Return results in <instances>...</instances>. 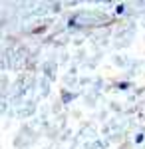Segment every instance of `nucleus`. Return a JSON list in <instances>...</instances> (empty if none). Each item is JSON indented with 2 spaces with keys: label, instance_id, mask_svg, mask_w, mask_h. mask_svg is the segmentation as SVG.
I'll use <instances>...</instances> for the list:
<instances>
[{
  "label": "nucleus",
  "instance_id": "nucleus-1",
  "mask_svg": "<svg viewBox=\"0 0 145 149\" xmlns=\"http://www.w3.org/2000/svg\"><path fill=\"white\" fill-rule=\"evenodd\" d=\"M62 100H64V103H70L72 100H76V93H62Z\"/></svg>",
  "mask_w": 145,
  "mask_h": 149
},
{
  "label": "nucleus",
  "instance_id": "nucleus-2",
  "mask_svg": "<svg viewBox=\"0 0 145 149\" xmlns=\"http://www.w3.org/2000/svg\"><path fill=\"white\" fill-rule=\"evenodd\" d=\"M145 139V135L143 133H139V135H137V137H135V143H141V141H143Z\"/></svg>",
  "mask_w": 145,
  "mask_h": 149
},
{
  "label": "nucleus",
  "instance_id": "nucleus-3",
  "mask_svg": "<svg viewBox=\"0 0 145 149\" xmlns=\"http://www.w3.org/2000/svg\"><path fill=\"white\" fill-rule=\"evenodd\" d=\"M117 88H119V90H127V88H129V84H125V81H121V84H119Z\"/></svg>",
  "mask_w": 145,
  "mask_h": 149
},
{
  "label": "nucleus",
  "instance_id": "nucleus-4",
  "mask_svg": "<svg viewBox=\"0 0 145 149\" xmlns=\"http://www.w3.org/2000/svg\"><path fill=\"white\" fill-rule=\"evenodd\" d=\"M115 10H117V14H121V12L125 10V6H123V4H119V6H117V8H115Z\"/></svg>",
  "mask_w": 145,
  "mask_h": 149
}]
</instances>
